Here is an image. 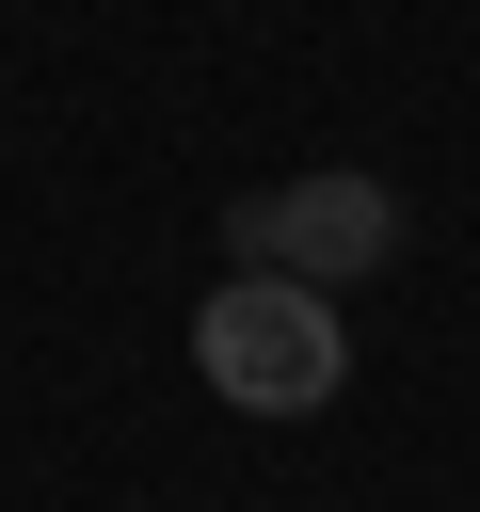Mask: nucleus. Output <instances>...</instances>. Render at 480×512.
<instances>
[{
  "label": "nucleus",
  "mask_w": 480,
  "mask_h": 512,
  "mask_svg": "<svg viewBox=\"0 0 480 512\" xmlns=\"http://www.w3.org/2000/svg\"><path fill=\"white\" fill-rule=\"evenodd\" d=\"M192 384H208L224 416H320V400L352 384V320H336V288L224 272V288L192 304Z\"/></svg>",
  "instance_id": "f257e3e1"
},
{
  "label": "nucleus",
  "mask_w": 480,
  "mask_h": 512,
  "mask_svg": "<svg viewBox=\"0 0 480 512\" xmlns=\"http://www.w3.org/2000/svg\"><path fill=\"white\" fill-rule=\"evenodd\" d=\"M224 256H240V272H288V288H352V272L400 256V192H384L368 160H320V176H288V192H240Z\"/></svg>",
  "instance_id": "f03ea898"
}]
</instances>
